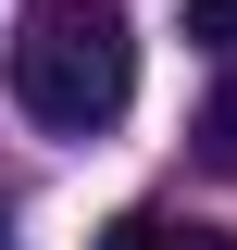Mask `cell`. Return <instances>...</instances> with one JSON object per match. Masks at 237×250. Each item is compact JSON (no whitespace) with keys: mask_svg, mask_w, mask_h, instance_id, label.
<instances>
[{"mask_svg":"<svg viewBox=\"0 0 237 250\" xmlns=\"http://www.w3.org/2000/svg\"><path fill=\"white\" fill-rule=\"evenodd\" d=\"M0 75L50 138H100L138 100V25H125V0H25Z\"/></svg>","mask_w":237,"mask_h":250,"instance_id":"cell-1","label":"cell"},{"mask_svg":"<svg viewBox=\"0 0 237 250\" xmlns=\"http://www.w3.org/2000/svg\"><path fill=\"white\" fill-rule=\"evenodd\" d=\"M187 138H200V163H212V175H237V62H225V88L200 100V125H187Z\"/></svg>","mask_w":237,"mask_h":250,"instance_id":"cell-2","label":"cell"},{"mask_svg":"<svg viewBox=\"0 0 237 250\" xmlns=\"http://www.w3.org/2000/svg\"><path fill=\"white\" fill-rule=\"evenodd\" d=\"M187 38H200L212 62H237V0H187Z\"/></svg>","mask_w":237,"mask_h":250,"instance_id":"cell-3","label":"cell"},{"mask_svg":"<svg viewBox=\"0 0 237 250\" xmlns=\"http://www.w3.org/2000/svg\"><path fill=\"white\" fill-rule=\"evenodd\" d=\"M100 250H175V225H162V213H113V225H100Z\"/></svg>","mask_w":237,"mask_h":250,"instance_id":"cell-4","label":"cell"},{"mask_svg":"<svg viewBox=\"0 0 237 250\" xmlns=\"http://www.w3.org/2000/svg\"><path fill=\"white\" fill-rule=\"evenodd\" d=\"M175 250H237V238H225V225H175Z\"/></svg>","mask_w":237,"mask_h":250,"instance_id":"cell-5","label":"cell"},{"mask_svg":"<svg viewBox=\"0 0 237 250\" xmlns=\"http://www.w3.org/2000/svg\"><path fill=\"white\" fill-rule=\"evenodd\" d=\"M0 250H13V213H0Z\"/></svg>","mask_w":237,"mask_h":250,"instance_id":"cell-6","label":"cell"}]
</instances>
